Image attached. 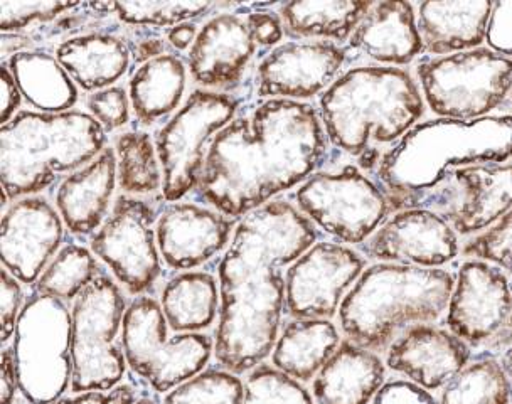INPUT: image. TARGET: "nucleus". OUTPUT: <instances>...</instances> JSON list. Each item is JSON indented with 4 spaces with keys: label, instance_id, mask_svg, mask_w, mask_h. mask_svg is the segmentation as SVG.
<instances>
[{
    "label": "nucleus",
    "instance_id": "f257e3e1",
    "mask_svg": "<svg viewBox=\"0 0 512 404\" xmlns=\"http://www.w3.org/2000/svg\"><path fill=\"white\" fill-rule=\"evenodd\" d=\"M317 238V226L288 201L268 202L238 221L218 263L214 357L219 366L243 376L272 356L285 314L282 268L299 260Z\"/></svg>",
    "mask_w": 512,
    "mask_h": 404
},
{
    "label": "nucleus",
    "instance_id": "f03ea898",
    "mask_svg": "<svg viewBox=\"0 0 512 404\" xmlns=\"http://www.w3.org/2000/svg\"><path fill=\"white\" fill-rule=\"evenodd\" d=\"M329 145L309 103L258 101L214 137L196 192L209 208L240 221L317 174Z\"/></svg>",
    "mask_w": 512,
    "mask_h": 404
},
{
    "label": "nucleus",
    "instance_id": "7ed1b4c3",
    "mask_svg": "<svg viewBox=\"0 0 512 404\" xmlns=\"http://www.w3.org/2000/svg\"><path fill=\"white\" fill-rule=\"evenodd\" d=\"M512 160V115L472 122L435 118L418 123L379 159L376 182L391 211L430 209L450 218L459 206L455 171Z\"/></svg>",
    "mask_w": 512,
    "mask_h": 404
},
{
    "label": "nucleus",
    "instance_id": "20e7f679",
    "mask_svg": "<svg viewBox=\"0 0 512 404\" xmlns=\"http://www.w3.org/2000/svg\"><path fill=\"white\" fill-rule=\"evenodd\" d=\"M319 115L332 147L361 159L371 144L400 142L425 115V100L410 71L354 66L320 95Z\"/></svg>",
    "mask_w": 512,
    "mask_h": 404
},
{
    "label": "nucleus",
    "instance_id": "39448f33",
    "mask_svg": "<svg viewBox=\"0 0 512 404\" xmlns=\"http://www.w3.org/2000/svg\"><path fill=\"white\" fill-rule=\"evenodd\" d=\"M454 285V273L443 268L376 263L342 300L341 330L364 349L388 351L411 325L437 322L447 312Z\"/></svg>",
    "mask_w": 512,
    "mask_h": 404
},
{
    "label": "nucleus",
    "instance_id": "423d86ee",
    "mask_svg": "<svg viewBox=\"0 0 512 404\" xmlns=\"http://www.w3.org/2000/svg\"><path fill=\"white\" fill-rule=\"evenodd\" d=\"M107 132L81 110H22L2 127V191L11 202L38 196L61 174H73L107 149Z\"/></svg>",
    "mask_w": 512,
    "mask_h": 404
},
{
    "label": "nucleus",
    "instance_id": "0eeeda50",
    "mask_svg": "<svg viewBox=\"0 0 512 404\" xmlns=\"http://www.w3.org/2000/svg\"><path fill=\"white\" fill-rule=\"evenodd\" d=\"M71 310L59 298L31 292L12 337L19 389L31 404L64 398L73 379Z\"/></svg>",
    "mask_w": 512,
    "mask_h": 404
},
{
    "label": "nucleus",
    "instance_id": "6e6552de",
    "mask_svg": "<svg viewBox=\"0 0 512 404\" xmlns=\"http://www.w3.org/2000/svg\"><path fill=\"white\" fill-rule=\"evenodd\" d=\"M127 309L120 283L108 273H102L73 302L71 393L110 391L122 384L128 366L122 342Z\"/></svg>",
    "mask_w": 512,
    "mask_h": 404
},
{
    "label": "nucleus",
    "instance_id": "1a4fd4ad",
    "mask_svg": "<svg viewBox=\"0 0 512 404\" xmlns=\"http://www.w3.org/2000/svg\"><path fill=\"white\" fill-rule=\"evenodd\" d=\"M416 76L425 105L438 118L491 117L512 93V59L489 48L425 59Z\"/></svg>",
    "mask_w": 512,
    "mask_h": 404
},
{
    "label": "nucleus",
    "instance_id": "9d476101",
    "mask_svg": "<svg viewBox=\"0 0 512 404\" xmlns=\"http://www.w3.org/2000/svg\"><path fill=\"white\" fill-rule=\"evenodd\" d=\"M159 300L139 295L128 303L123 320V352L132 373L155 393H169L179 384L204 371L214 354V337L208 334H176Z\"/></svg>",
    "mask_w": 512,
    "mask_h": 404
},
{
    "label": "nucleus",
    "instance_id": "9b49d317",
    "mask_svg": "<svg viewBox=\"0 0 512 404\" xmlns=\"http://www.w3.org/2000/svg\"><path fill=\"white\" fill-rule=\"evenodd\" d=\"M240 113V101L224 91L196 90L167 120L157 135L155 149L162 165V197L181 202L198 191L206 155L214 137Z\"/></svg>",
    "mask_w": 512,
    "mask_h": 404
},
{
    "label": "nucleus",
    "instance_id": "f8f14e48",
    "mask_svg": "<svg viewBox=\"0 0 512 404\" xmlns=\"http://www.w3.org/2000/svg\"><path fill=\"white\" fill-rule=\"evenodd\" d=\"M294 199L300 213L346 245L366 243L393 213L378 182L351 164L341 171L317 172L295 191Z\"/></svg>",
    "mask_w": 512,
    "mask_h": 404
},
{
    "label": "nucleus",
    "instance_id": "ddd939ff",
    "mask_svg": "<svg viewBox=\"0 0 512 404\" xmlns=\"http://www.w3.org/2000/svg\"><path fill=\"white\" fill-rule=\"evenodd\" d=\"M157 219L159 213L150 202L122 194L102 228L91 236L90 250L134 297L149 295L162 275Z\"/></svg>",
    "mask_w": 512,
    "mask_h": 404
},
{
    "label": "nucleus",
    "instance_id": "4468645a",
    "mask_svg": "<svg viewBox=\"0 0 512 404\" xmlns=\"http://www.w3.org/2000/svg\"><path fill=\"white\" fill-rule=\"evenodd\" d=\"M366 270V258L349 246L317 241L285 273V310L292 319L331 320Z\"/></svg>",
    "mask_w": 512,
    "mask_h": 404
},
{
    "label": "nucleus",
    "instance_id": "2eb2a0df",
    "mask_svg": "<svg viewBox=\"0 0 512 404\" xmlns=\"http://www.w3.org/2000/svg\"><path fill=\"white\" fill-rule=\"evenodd\" d=\"M347 59L346 48L331 41L280 44L256 68V95L262 100H309L341 76Z\"/></svg>",
    "mask_w": 512,
    "mask_h": 404
},
{
    "label": "nucleus",
    "instance_id": "dca6fc26",
    "mask_svg": "<svg viewBox=\"0 0 512 404\" xmlns=\"http://www.w3.org/2000/svg\"><path fill=\"white\" fill-rule=\"evenodd\" d=\"M512 312V283L499 266L465 260L455 275L447 309V329L470 349L484 346Z\"/></svg>",
    "mask_w": 512,
    "mask_h": 404
},
{
    "label": "nucleus",
    "instance_id": "f3484780",
    "mask_svg": "<svg viewBox=\"0 0 512 404\" xmlns=\"http://www.w3.org/2000/svg\"><path fill=\"white\" fill-rule=\"evenodd\" d=\"M378 263L442 268L459 256V234L442 214L430 209H403L359 246Z\"/></svg>",
    "mask_w": 512,
    "mask_h": 404
},
{
    "label": "nucleus",
    "instance_id": "a211bd4d",
    "mask_svg": "<svg viewBox=\"0 0 512 404\" xmlns=\"http://www.w3.org/2000/svg\"><path fill=\"white\" fill-rule=\"evenodd\" d=\"M2 266L32 287L61 250L64 223L56 206L41 196L11 202L2 216Z\"/></svg>",
    "mask_w": 512,
    "mask_h": 404
},
{
    "label": "nucleus",
    "instance_id": "6ab92c4d",
    "mask_svg": "<svg viewBox=\"0 0 512 404\" xmlns=\"http://www.w3.org/2000/svg\"><path fill=\"white\" fill-rule=\"evenodd\" d=\"M236 224L198 202H169L155 224L160 256L174 272H192L228 250Z\"/></svg>",
    "mask_w": 512,
    "mask_h": 404
},
{
    "label": "nucleus",
    "instance_id": "aec40b11",
    "mask_svg": "<svg viewBox=\"0 0 512 404\" xmlns=\"http://www.w3.org/2000/svg\"><path fill=\"white\" fill-rule=\"evenodd\" d=\"M472 361V349L448 329L411 325L386 351V367L427 391L445 388Z\"/></svg>",
    "mask_w": 512,
    "mask_h": 404
},
{
    "label": "nucleus",
    "instance_id": "412c9836",
    "mask_svg": "<svg viewBox=\"0 0 512 404\" xmlns=\"http://www.w3.org/2000/svg\"><path fill=\"white\" fill-rule=\"evenodd\" d=\"M256 48L245 19L221 12L199 29L198 39L187 53V70L203 90L230 88L240 83Z\"/></svg>",
    "mask_w": 512,
    "mask_h": 404
},
{
    "label": "nucleus",
    "instance_id": "4be33fe9",
    "mask_svg": "<svg viewBox=\"0 0 512 404\" xmlns=\"http://www.w3.org/2000/svg\"><path fill=\"white\" fill-rule=\"evenodd\" d=\"M351 53L371 59L378 66L400 68L425 53L418 31L415 7L405 0L374 2L347 44Z\"/></svg>",
    "mask_w": 512,
    "mask_h": 404
},
{
    "label": "nucleus",
    "instance_id": "5701e85b",
    "mask_svg": "<svg viewBox=\"0 0 512 404\" xmlns=\"http://www.w3.org/2000/svg\"><path fill=\"white\" fill-rule=\"evenodd\" d=\"M117 184V155L115 149L107 147L93 162L59 184L56 209L64 228L76 238L93 236L110 216Z\"/></svg>",
    "mask_w": 512,
    "mask_h": 404
},
{
    "label": "nucleus",
    "instance_id": "b1692460",
    "mask_svg": "<svg viewBox=\"0 0 512 404\" xmlns=\"http://www.w3.org/2000/svg\"><path fill=\"white\" fill-rule=\"evenodd\" d=\"M452 176L462 196L448 223L460 236L482 233L511 211L512 162L472 165Z\"/></svg>",
    "mask_w": 512,
    "mask_h": 404
},
{
    "label": "nucleus",
    "instance_id": "393cba45",
    "mask_svg": "<svg viewBox=\"0 0 512 404\" xmlns=\"http://www.w3.org/2000/svg\"><path fill=\"white\" fill-rule=\"evenodd\" d=\"M386 369L376 352L346 339L315 376V404H371L386 383Z\"/></svg>",
    "mask_w": 512,
    "mask_h": 404
},
{
    "label": "nucleus",
    "instance_id": "a878e982",
    "mask_svg": "<svg viewBox=\"0 0 512 404\" xmlns=\"http://www.w3.org/2000/svg\"><path fill=\"white\" fill-rule=\"evenodd\" d=\"M494 2H423L416 22L425 53L435 58L480 48Z\"/></svg>",
    "mask_w": 512,
    "mask_h": 404
},
{
    "label": "nucleus",
    "instance_id": "bb28decb",
    "mask_svg": "<svg viewBox=\"0 0 512 404\" xmlns=\"http://www.w3.org/2000/svg\"><path fill=\"white\" fill-rule=\"evenodd\" d=\"M54 56L76 85L93 93L115 86L134 61L127 41L107 32L66 39L56 48Z\"/></svg>",
    "mask_w": 512,
    "mask_h": 404
},
{
    "label": "nucleus",
    "instance_id": "cd10ccee",
    "mask_svg": "<svg viewBox=\"0 0 512 404\" xmlns=\"http://www.w3.org/2000/svg\"><path fill=\"white\" fill-rule=\"evenodd\" d=\"M336 325L326 319H292L283 325L272 366L299 383H309L341 346Z\"/></svg>",
    "mask_w": 512,
    "mask_h": 404
},
{
    "label": "nucleus",
    "instance_id": "c85d7f7f",
    "mask_svg": "<svg viewBox=\"0 0 512 404\" xmlns=\"http://www.w3.org/2000/svg\"><path fill=\"white\" fill-rule=\"evenodd\" d=\"M374 2L366 0H319L285 2L278 16L283 31L294 41L346 43L358 29Z\"/></svg>",
    "mask_w": 512,
    "mask_h": 404
},
{
    "label": "nucleus",
    "instance_id": "c756f323",
    "mask_svg": "<svg viewBox=\"0 0 512 404\" xmlns=\"http://www.w3.org/2000/svg\"><path fill=\"white\" fill-rule=\"evenodd\" d=\"M186 85V64L177 54L167 53L139 66L128 83V96L140 125H154L176 113Z\"/></svg>",
    "mask_w": 512,
    "mask_h": 404
},
{
    "label": "nucleus",
    "instance_id": "7c9ffc66",
    "mask_svg": "<svg viewBox=\"0 0 512 404\" xmlns=\"http://www.w3.org/2000/svg\"><path fill=\"white\" fill-rule=\"evenodd\" d=\"M27 105L41 113L70 112L78 103V85L54 54L22 51L6 59Z\"/></svg>",
    "mask_w": 512,
    "mask_h": 404
},
{
    "label": "nucleus",
    "instance_id": "2f4dec72",
    "mask_svg": "<svg viewBox=\"0 0 512 404\" xmlns=\"http://www.w3.org/2000/svg\"><path fill=\"white\" fill-rule=\"evenodd\" d=\"M160 307L176 334H203L218 320L221 297L213 273L181 272L162 288Z\"/></svg>",
    "mask_w": 512,
    "mask_h": 404
},
{
    "label": "nucleus",
    "instance_id": "473e14b6",
    "mask_svg": "<svg viewBox=\"0 0 512 404\" xmlns=\"http://www.w3.org/2000/svg\"><path fill=\"white\" fill-rule=\"evenodd\" d=\"M105 273L95 253L76 241L66 243L54 256L32 292L59 298L63 302H75L83 290Z\"/></svg>",
    "mask_w": 512,
    "mask_h": 404
},
{
    "label": "nucleus",
    "instance_id": "72a5a7b5",
    "mask_svg": "<svg viewBox=\"0 0 512 404\" xmlns=\"http://www.w3.org/2000/svg\"><path fill=\"white\" fill-rule=\"evenodd\" d=\"M118 186L127 196H150L162 192V165L149 133L132 130L120 135L115 144Z\"/></svg>",
    "mask_w": 512,
    "mask_h": 404
},
{
    "label": "nucleus",
    "instance_id": "f704fd0d",
    "mask_svg": "<svg viewBox=\"0 0 512 404\" xmlns=\"http://www.w3.org/2000/svg\"><path fill=\"white\" fill-rule=\"evenodd\" d=\"M438 404H512V383L499 359L474 357L442 388Z\"/></svg>",
    "mask_w": 512,
    "mask_h": 404
},
{
    "label": "nucleus",
    "instance_id": "c9c22d12",
    "mask_svg": "<svg viewBox=\"0 0 512 404\" xmlns=\"http://www.w3.org/2000/svg\"><path fill=\"white\" fill-rule=\"evenodd\" d=\"M245 383L224 367H211L166 394L162 404H243Z\"/></svg>",
    "mask_w": 512,
    "mask_h": 404
},
{
    "label": "nucleus",
    "instance_id": "e433bc0d",
    "mask_svg": "<svg viewBox=\"0 0 512 404\" xmlns=\"http://www.w3.org/2000/svg\"><path fill=\"white\" fill-rule=\"evenodd\" d=\"M211 2H110V14L130 26L176 27L203 17Z\"/></svg>",
    "mask_w": 512,
    "mask_h": 404
},
{
    "label": "nucleus",
    "instance_id": "4c0bfd02",
    "mask_svg": "<svg viewBox=\"0 0 512 404\" xmlns=\"http://www.w3.org/2000/svg\"><path fill=\"white\" fill-rule=\"evenodd\" d=\"M243 404H315L304 384L268 364H260L245 379Z\"/></svg>",
    "mask_w": 512,
    "mask_h": 404
},
{
    "label": "nucleus",
    "instance_id": "58836bf2",
    "mask_svg": "<svg viewBox=\"0 0 512 404\" xmlns=\"http://www.w3.org/2000/svg\"><path fill=\"white\" fill-rule=\"evenodd\" d=\"M472 260L486 261L512 275V209L491 228L474 236L462 250Z\"/></svg>",
    "mask_w": 512,
    "mask_h": 404
},
{
    "label": "nucleus",
    "instance_id": "ea45409f",
    "mask_svg": "<svg viewBox=\"0 0 512 404\" xmlns=\"http://www.w3.org/2000/svg\"><path fill=\"white\" fill-rule=\"evenodd\" d=\"M81 7L80 2H14L2 0V34H17L34 22H49Z\"/></svg>",
    "mask_w": 512,
    "mask_h": 404
},
{
    "label": "nucleus",
    "instance_id": "a19ab883",
    "mask_svg": "<svg viewBox=\"0 0 512 404\" xmlns=\"http://www.w3.org/2000/svg\"><path fill=\"white\" fill-rule=\"evenodd\" d=\"M86 107L91 117L102 125L105 132H115L130 122V96L123 86H112L107 90L95 91L88 96Z\"/></svg>",
    "mask_w": 512,
    "mask_h": 404
},
{
    "label": "nucleus",
    "instance_id": "79ce46f5",
    "mask_svg": "<svg viewBox=\"0 0 512 404\" xmlns=\"http://www.w3.org/2000/svg\"><path fill=\"white\" fill-rule=\"evenodd\" d=\"M27 298L24 297L22 283L14 275L2 268V344L7 346L16 334L17 320Z\"/></svg>",
    "mask_w": 512,
    "mask_h": 404
},
{
    "label": "nucleus",
    "instance_id": "37998d69",
    "mask_svg": "<svg viewBox=\"0 0 512 404\" xmlns=\"http://www.w3.org/2000/svg\"><path fill=\"white\" fill-rule=\"evenodd\" d=\"M486 41L489 49L512 59V2H494Z\"/></svg>",
    "mask_w": 512,
    "mask_h": 404
},
{
    "label": "nucleus",
    "instance_id": "c03bdc74",
    "mask_svg": "<svg viewBox=\"0 0 512 404\" xmlns=\"http://www.w3.org/2000/svg\"><path fill=\"white\" fill-rule=\"evenodd\" d=\"M371 404H438L432 393L408 379H390L379 389Z\"/></svg>",
    "mask_w": 512,
    "mask_h": 404
},
{
    "label": "nucleus",
    "instance_id": "a18cd8bd",
    "mask_svg": "<svg viewBox=\"0 0 512 404\" xmlns=\"http://www.w3.org/2000/svg\"><path fill=\"white\" fill-rule=\"evenodd\" d=\"M245 21L258 46L270 48L282 41L285 31H283L282 19L278 16V12L258 9V11L248 12Z\"/></svg>",
    "mask_w": 512,
    "mask_h": 404
},
{
    "label": "nucleus",
    "instance_id": "49530a36",
    "mask_svg": "<svg viewBox=\"0 0 512 404\" xmlns=\"http://www.w3.org/2000/svg\"><path fill=\"white\" fill-rule=\"evenodd\" d=\"M137 401V389L132 384L123 383L110 391H86L51 404H137Z\"/></svg>",
    "mask_w": 512,
    "mask_h": 404
},
{
    "label": "nucleus",
    "instance_id": "de8ad7c7",
    "mask_svg": "<svg viewBox=\"0 0 512 404\" xmlns=\"http://www.w3.org/2000/svg\"><path fill=\"white\" fill-rule=\"evenodd\" d=\"M22 98L21 90L17 86L14 76H12L6 61L2 63V78H0V113H2V127L11 122L16 117L21 108Z\"/></svg>",
    "mask_w": 512,
    "mask_h": 404
},
{
    "label": "nucleus",
    "instance_id": "09e8293b",
    "mask_svg": "<svg viewBox=\"0 0 512 404\" xmlns=\"http://www.w3.org/2000/svg\"><path fill=\"white\" fill-rule=\"evenodd\" d=\"M19 379H17L16 361L12 354V347H4L2 351V391L0 398L2 404H12L19 398Z\"/></svg>",
    "mask_w": 512,
    "mask_h": 404
},
{
    "label": "nucleus",
    "instance_id": "8fccbe9b",
    "mask_svg": "<svg viewBox=\"0 0 512 404\" xmlns=\"http://www.w3.org/2000/svg\"><path fill=\"white\" fill-rule=\"evenodd\" d=\"M512 349V312L507 317L506 322L502 325L501 329L497 330L496 334L492 335L491 339L480 346L472 357H492V359H499L504 356L507 351Z\"/></svg>",
    "mask_w": 512,
    "mask_h": 404
},
{
    "label": "nucleus",
    "instance_id": "3c124183",
    "mask_svg": "<svg viewBox=\"0 0 512 404\" xmlns=\"http://www.w3.org/2000/svg\"><path fill=\"white\" fill-rule=\"evenodd\" d=\"M128 46H130L134 63L139 64V66L169 53V43L160 38L135 39V43L128 44Z\"/></svg>",
    "mask_w": 512,
    "mask_h": 404
},
{
    "label": "nucleus",
    "instance_id": "603ef678",
    "mask_svg": "<svg viewBox=\"0 0 512 404\" xmlns=\"http://www.w3.org/2000/svg\"><path fill=\"white\" fill-rule=\"evenodd\" d=\"M199 29L194 22H184L179 26L167 29V43L172 49H176L179 53L192 48V44L198 39Z\"/></svg>",
    "mask_w": 512,
    "mask_h": 404
},
{
    "label": "nucleus",
    "instance_id": "864d4df0",
    "mask_svg": "<svg viewBox=\"0 0 512 404\" xmlns=\"http://www.w3.org/2000/svg\"><path fill=\"white\" fill-rule=\"evenodd\" d=\"M502 366H504V369H506L507 376H509V379H511L512 383V349L511 351H507L504 356H502L501 359Z\"/></svg>",
    "mask_w": 512,
    "mask_h": 404
},
{
    "label": "nucleus",
    "instance_id": "5fc2aeb1",
    "mask_svg": "<svg viewBox=\"0 0 512 404\" xmlns=\"http://www.w3.org/2000/svg\"><path fill=\"white\" fill-rule=\"evenodd\" d=\"M137 404H162L157 401V399L154 398V396H142V398H139V401H137Z\"/></svg>",
    "mask_w": 512,
    "mask_h": 404
},
{
    "label": "nucleus",
    "instance_id": "6e6d98bb",
    "mask_svg": "<svg viewBox=\"0 0 512 404\" xmlns=\"http://www.w3.org/2000/svg\"><path fill=\"white\" fill-rule=\"evenodd\" d=\"M511 103H512V93H511Z\"/></svg>",
    "mask_w": 512,
    "mask_h": 404
}]
</instances>
